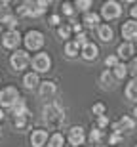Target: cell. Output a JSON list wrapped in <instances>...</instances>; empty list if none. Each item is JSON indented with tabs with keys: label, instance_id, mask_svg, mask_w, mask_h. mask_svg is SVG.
<instances>
[{
	"label": "cell",
	"instance_id": "1",
	"mask_svg": "<svg viewBox=\"0 0 137 147\" xmlns=\"http://www.w3.org/2000/svg\"><path fill=\"white\" fill-rule=\"evenodd\" d=\"M42 119H44V122L51 130H59L61 126H63V122L67 120L65 109L57 101H49V103L44 105V109H42Z\"/></svg>",
	"mask_w": 137,
	"mask_h": 147
},
{
	"label": "cell",
	"instance_id": "2",
	"mask_svg": "<svg viewBox=\"0 0 137 147\" xmlns=\"http://www.w3.org/2000/svg\"><path fill=\"white\" fill-rule=\"evenodd\" d=\"M19 98H21V96H19V90H17L15 86H4L0 90V109H2V107L11 109L13 103H15Z\"/></svg>",
	"mask_w": 137,
	"mask_h": 147
},
{
	"label": "cell",
	"instance_id": "3",
	"mask_svg": "<svg viewBox=\"0 0 137 147\" xmlns=\"http://www.w3.org/2000/svg\"><path fill=\"white\" fill-rule=\"evenodd\" d=\"M23 40H25V46H27L29 50H40L44 46V34L40 33V31H36V29L29 31Z\"/></svg>",
	"mask_w": 137,
	"mask_h": 147
},
{
	"label": "cell",
	"instance_id": "4",
	"mask_svg": "<svg viewBox=\"0 0 137 147\" xmlns=\"http://www.w3.org/2000/svg\"><path fill=\"white\" fill-rule=\"evenodd\" d=\"M49 67H51V57H49L46 52H40V54H36L33 57V69H34L36 75L49 71Z\"/></svg>",
	"mask_w": 137,
	"mask_h": 147
},
{
	"label": "cell",
	"instance_id": "5",
	"mask_svg": "<svg viewBox=\"0 0 137 147\" xmlns=\"http://www.w3.org/2000/svg\"><path fill=\"white\" fill-rule=\"evenodd\" d=\"M10 63L15 71H23V69H27V65L31 63V57H29V54L25 50H17L15 54H11Z\"/></svg>",
	"mask_w": 137,
	"mask_h": 147
},
{
	"label": "cell",
	"instance_id": "6",
	"mask_svg": "<svg viewBox=\"0 0 137 147\" xmlns=\"http://www.w3.org/2000/svg\"><path fill=\"white\" fill-rule=\"evenodd\" d=\"M122 13V8L118 2H114V0H109V2H105L103 8H101V16L105 17V19H118Z\"/></svg>",
	"mask_w": 137,
	"mask_h": 147
},
{
	"label": "cell",
	"instance_id": "7",
	"mask_svg": "<svg viewBox=\"0 0 137 147\" xmlns=\"http://www.w3.org/2000/svg\"><path fill=\"white\" fill-rule=\"evenodd\" d=\"M19 42H21V34H19V31L17 29H13V31H6L4 36H2V46L8 50H13L19 46Z\"/></svg>",
	"mask_w": 137,
	"mask_h": 147
},
{
	"label": "cell",
	"instance_id": "8",
	"mask_svg": "<svg viewBox=\"0 0 137 147\" xmlns=\"http://www.w3.org/2000/svg\"><path fill=\"white\" fill-rule=\"evenodd\" d=\"M86 142V134H84V128L82 126H72L71 130H69V143L74 147L78 145H84Z\"/></svg>",
	"mask_w": 137,
	"mask_h": 147
},
{
	"label": "cell",
	"instance_id": "9",
	"mask_svg": "<svg viewBox=\"0 0 137 147\" xmlns=\"http://www.w3.org/2000/svg\"><path fill=\"white\" fill-rule=\"evenodd\" d=\"M122 36L126 38V42L137 40V21H133V19L124 21V25H122Z\"/></svg>",
	"mask_w": 137,
	"mask_h": 147
},
{
	"label": "cell",
	"instance_id": "10",
	"mask_svg": "<svg viewBox=\"0 0 137 147\" xmlns=\"http://www.w3.org/2000/svg\"><path fill=\"white\" fill-rule=\"evenodd\" d=\"M80 54H82V57L84 59H88V61H92V59H95L97 57V54H99V48L95 46L93 42H86L84 46H80Z\"/></svg>",
	"mask_w": 137,
	"mask_h": 147
},
{
	"label": "cell",
	"instance_id": "11",
	"mask_svg": "<svg viewBox=\"0 0 137 147\" xmlns=\"http://www.w3.org/2000/svg\"><path fill=\"white\" fill-rule=\"evenodd\" d=\"M57 92V86H55V82L51 80H46V82H40V96L44 99H49L51 96H55Z\"/></svg>",
	"mask_w": 137,
	"mask_h": 147
},
{
	"label": "cell",
	"instance_id": "12",
	"mask_svg": "<svg viewBox=\"0 0 137 147\" xmlns=\"http://www.w3.org/2000/svg\"><path fill=\"white\" fill-rule=\"evenodd\" d=\"M48 142V132L46 130H34L31 134V145L33 147H42Z\"/></svg>",
	"mask_w": 137,
	"mask_h": 147
},
{
	"label": "cell",
	"instance_id": "13",
	"mask_svg": "<svg viewBox=\"0 0 137 147\" xmlns=\"http://www.w3.org/2000/svg\"><path fill=\"white\" fill-rule=\"evenodd\" d=\"M133 55V44L132 42H122L116 50V57H122V59H128Z\"/></svg>",
	"mask_w": 137,
	"mask_h": 147
},
{
	"label": "cell",
	"instance_id": "14",
	"mask_svg": "<svg viewBox=\"0 0 137 147\" xmlns=\"http://www.w3.org/2000/svg\"><path fill=\"white\" fill-rule=\"evenodd\" d=\"M97 34H99V38L103 40V42H110L112 40V36H114V31H112V27L110 25H99L97 27Z\"/></svg>",
	"mask_w": 137,
	"mask_h": 147
},
{
	"label": "cell",
	"instance_id": "15",
	"mask_svg": "<svg viewBox=\"0 0 137 147\" xmlns=\"http://www.w3.org/2000/svg\"><path fill=\"white\" fill-rule=\"evenodd\" d=\"M23 84H25V86L27 88H36L40 84V78H38V75H36V73H27V75L23 76Z\"/></svg>",
	"mask_w": 137,
	"mask_h": 147
},
{
	"label": "cell",
	"instance_id": "16",
	"mask_svg": "<svg viewBox=\"0 0 137 147\" xmlns=\"http://www.w3.org/2000/svg\"><path fill=\"white\" fill-rule=\"evenodd\" d=\"M11 111H13V115L15 117H21V115H29L27 111V103H25V99H17L15 103H13V107H11Z\"/></svg>",
	"mask_w": 137,
	"mask_h": 147
},
{
	"label": "cell",
	"instance_id": "17",
	"mask_svg": "<svg viewBox=\"0 0 137 147\" xmlns=\"http://www.w3.org/2000/svg\"><path fill=\"white\" fill-rule=\"evenodd\" d=\"M126 98L132 101H137V78L130 80V84L126 86Z\"/></svg>",
	"mask_w": 137,
	"mask_h": 147
},
{
	"label": "cell",
	"instance_id": "18",
	"mask_svg": "<svg viewBox=\"0 0 137 147\" xmlns=\"http://www.w3.org/2000/svg\"><path fill=\"white\" fill-rule=\"evenodd\" d=\"M118 128H120L122 132L124 130H133V128H135V120H133L132 117L124 115V117L120 119V122H118Z\"/></svg>",
	"mask_w": 137,
	"mask_h": 147
},
{
	"label": "cell",
	"instance_id": "19",
	"mask_svg": "<svg viewBox=\"0 0 137 147\" xmlns=\"http://www.w3.org/2000/svg\"><path fill=\"white\" fill-rule=\"evenodd\" d=\"M63 145H65V138H63V134L55 132L53 136H49V140H48V147H63Z\"/></svg>",
	"mask_w": 137,
	"mask_h": 147
},
{
	"label": "cell",
	"instance_id": "20",
	"mask_svg": "<svg viewBox=\"0 0 137 147\" xmlns=\"http://www.w3.org/2000/svg\"><path fill=\"white\" fill-rule=\"evenodd\" d=\"M65 54H67V57H76V55L80 54V46H78L74 40H72V42H67L65 44Z\"/></svg>",
	"mask_w": 137,
	"mask_h": 147
},
{
	"label": "cell",
	"instance_id": "21",
	"mask_svg": "<svg viewBox=\"0 0 137 147\" xmlns=\"http://www.w3.org/2000/svg\"><path fill=\"white\" fill-rule=\"evenodd\" d=\"M84 23H86L88 27H97V23H99V13L86 11V16H84Z\"/></svg>",
	"mask_w": 137,
	"mask_h": 147
},
{
	"label": "cell",
	"instance_id": "22",
	"mask_svg": "<svg viewBox=\"0 0 137 147\" xmlns=\"http://www.w3.org/2000/svg\"><path fill=\"white\" fill-rule=\"evenodd\" d=\"M101 84H103L105 88H112V84H114V76H112V73H110L109 69L101 73Z\"/></svg>",
	"mask_w": 137,
	"mask_h": 147
},
{
	"label": "cell",
	"instance_id": "23",
	"mask_svg": "<svg viewBox=\"0 0 137 147\" xmlns=\"http://www.w3.org/2000/svg\"><path fill=\"white\" fill-rule=\"evenodd\" d=\"M11 16H13V13H11V10L8 8V2L0 4V23H6Z\"/></svg>",
	"mask_w": 137,
	"mask_h": 147
},
{
	"label": "cell",
	"instance_id": "24",
	"mask_svg": "<svg viewBox=\"0 0 137 147\" xmlns=\"http://www.w3.org/2000/svg\"><path fill=\"white\" fill-rule=\"evenodd\" d=\"M126 75H128V65H126V63H118V65L114 67L112 76H114V78H124Z\"/></svg>",
	"mask_w": 137,
	"mask_h": 147
},
{
	"label": "cell",
	"instance_id": "25",
	"mask_svg": "<svg viewBox=\"0 0 137 147\" xmlns=\"http://www.w3.org/2000/svg\"><path fill=\"white\" fill-rule=\"evenodd\" d=\"M101 140H103V132L99 130V128H93V130L90 132V142H92V145L99 143Z\"/></svg>",
	"mask_w": 137,
	"mask_h": 147
},
{
	"label": "cell",
	"instance_id": "26",
	"mask_svg": "<svg viewBox=\"0 0 137 147\" xmlns=\"http://www.w3.org/2000/svg\"><path fill=\"white\" fill-rule=\"evenodd\" d=\"M27 117L29 115H21V117H15V119H13V126H15L17 130H23V128L27 126Z\"/></svg>",
	"mask_w": 137,
	"mask_h": 147
},
{
	"label": "cell",
	"instance_id": "27",
	"mask_svg": "<svg viewBox=\"0 0 137 147\" xmlns=\"http://www.w3.org/2000/svg\"><path fill=\"white\" fill-rule=\"evenodd\" d=\"M92 6V0H76L74 2V8L78 11H88V8Z\"/></svg>",
	"mask_w": 137,
	"mask_h": 147
},
{
	"label": "cell",
	"instance_id": "28",
	"mask_svg": "<svg viewBox=\"0 0 137 147\" xmlns=\"http://www.w3.org/2000/svg\"><path fill=\"white\" fill-rule=\"evenodd\" d=\"M57 34H59L61 38H69V36H71V25H67V23L59 25V29H57Z\"/></svg>",
	"mask_w": 137,
	"mask_h": 147
},
{
	"label": "cell",
	"instance_id": "29",
	"mask_svg": "<svg viewBox=\"0 0 137 147\" xmlns=\"http://www.w3.org/2000/svg\"><path fill=\"white\" fill-rule=\"evenodd\" d=\"M118 63H120V61H118L116 55H107V57H105V65H107V67H112V69H114Z\"/></svg>",
	"mask_w": 137,
	"mask_h": 147
},
{
	"label": "cell",
	"instance_id": "30",
	"mask_svg": "<svg viewBox=\"0 0 137 147\" xmlns=\"http://www.w3.org/2000/svg\"><path fill=\"white\" fill-rule=\"evenodd\" d=\"M107 126H109V119H107L105 115L97 117V128H99V130H103V128H107Z\"/></svg>",
	"mask_w": 137,
	"mask_h": 147
},
{
	"label": "cell",
	"instance_id": "31",
	"mask_svg": "<svg viewBox=\"0 0 137 147\" xmlns=\"http://www.w3.org/2000/svg\"><path fill=\"white\" fill-rule=\"evenodd\" d=\"M92 113L97 115V117H101V115L105 113V105H103V103H95V105L92 107Z\"/></svg>",
	"mask_w": 137,
	"mask_h": 147
},
{
	"label": "cell",
	"instance_id": "32",
	"mask_svg": "<svg viewBox=\"0 0 137 147\" xmlns=\"http://www.w3.org/2000/svg\"><path fill=\"white\" fill-rule=\"evenodd\" d=\"M17 16H19V17L29 16V4H21V6H19V8H17Z\"/></svg>",
	"mask_w": 137,
	"mask_h": 147
},
{
	"label": "cell",
	"instance_id": "33",
	"mask_svg": "<svg viewBox=\"0 0 137 147\" xmlns=\"http://www.w3.org/2000/svg\"><path fill=\"white\" fill-rule=\"evenodd\" d=\"M128 71H132L133 78H137V57L132 59V63H130V67H128Z\"/></svg>",
	"mask_w": 137,
	"mask_h": 147
},
{
	"label": "cell",
	"instance_id": "34",
	"mask_svg": "<svg viewBox=\"0 0 137 147\" xmlns=\"http://www.w3.org/2000/svg\"><path fill=\"white\" fill-rule=\"evenodd\" d=\"M63 13H65V16H72V13H74V8H72L71 2H65V4H63Z\"/></svg>",
	"mask_w": 137,
	"mask_h": 147
},
{
	"label": "cell",
	"instance_id": "35",
	"mask_svg": "<svg viewBox=\"0 0 137 147\" xmlns=\"http://www.w3.org/2000/svg\"><path fill=\"white\" fill-rule=\"evenodd\" d=\"M120 140H122V134H114V132H112V134L109 136V143H110V145H116Z\"/></svg>",
	"mask_w": 137,
	"mask_h": 147
},
{
	"label": "cell",
	"instance_id": "36",
	"mask_svg": "<svg viewBox=\"0 0 137 147\" xmlns=\"http://www.w3.org/2000/svg\"><path fill=\"white\" fill-rule=\"evenodd\" d=\"M74 42H76L78 46H84V44L88 42V36H86L84 33H78V34H76V40H74Z\"/></svg>",
	"mask_w": 137,
	"mask_h": 147
},
{
	"label": "cell",
	"instance_id": "37",
	"mask_svg": "<svg viewBox=\"0 0 137 147\" xmlns=\"http://www.w3.org/2000/svg\"><path fill=\"white\" fill-rule=\"evenodd\" d=\"M48 23H49V25H53V27H57V25H59V23H61V17L57 16V13H53V16H49Z\"/></svg>",
	"mask_w": 137,
	"mask_h": 147
},
{
	"label": "cell",
	"instance_id": "38",
	"mask_svg": "<svg viewBox=\"0 0 137 147\" xmlns=\"http://www.w3.org/2000/svg\"><path fill=\"white\" fill-rule=\"evenodd\" d=\"M4 25H8V27H10V31H13V29H15V25H17V17H15V16H11L10 19L4 23Z\"/></svg>",
	"mask_w": 137,
	"mask_h": 147
},
{
	"label": "cell",
	"instance_id": "39",
	"mask_svg": "<svg viewBox=\"0 0 137 147\" xmlns=\"http://www.w3.org/2000/svg\"><path fill=\"white\" fill-rule=\"evenodd\" d=\"M130 13H132L133 21H135V19H137V4H133V8H132V11H130Z\"/></svg>",
	"mask_w": 137,
	"mask_h": 147
},
{
	"label": "cell",
	"instance_id": "40",
	"mask_svg": "<svg viewBox=\"0 0 137 147\" xmlns=\"http://www.w3.org/2000/svg\"><path fill=\"white\" fill-rule=\"evenodd\" d=\"M2 120H4V111L0 109V122H2Z\"/></svg>",
	"mask_w": 137,
	"mask_h": 147
},
{
	"label": "cell",
	"instance_id": "41",
	"mask_svg": "<svg viewBox=\"0 0 137 147\" xmlns=\"http://www.w3.org/2000/svg\"><path fill=\"white\" fill-rule=\"evenodd\" d=\"M133 115H135V119H137V105H135V109H133Z\"/></svg>",
	"mask_w": 137,
	"mask_h": 147
},
{
	"label": "cell",
	"instance_id": "42",
	"mask_svg": "<svg viewBox=\"0 0 137 147\" xmlns=\"http://www.w3.org/2000/svg\"><path fill=\"white\" fill-rule=\"evenodd\" d=\"M86 147H95V145H86Z\"/></svg>",
	"mask_w": 137,
	"mask_h": 147
},
{
	"label": "cell",
	"instance_id": "43",
	"mask_svg": "<svg viewBox=\"0 0 137 147\" xmlns=\"http://www.w3.org/2000/svg\"><path fill=\"white\" fill-rule=\"evenodd\" d=\"M0 136H2V130H0Z\"/></svg>",
	"mask_w": 137,
	"mask_h": 147
},
{
	"label": "cell",
	"instance_id": "44",
	"mask_svg": "<svg viewBox=\"0 0 137 147\" xmlns=\"http://www.w3.org/2000/svg\"><path fill=\"white\" fill-rule=\"evenodd\" d=\"M135 147H137V145H135Z\"/></svg>",
	"mask_w": 137,
	"mask_h": 147
}]
</instances>
